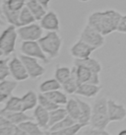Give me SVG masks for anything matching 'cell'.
Wrapping results in <instances>:
<instances>
[{"mask_svg": "<svg viewBox=\"0 0 126 135\" xmlns=\"http://www.w3.org/2000/svg\"><path fill=\"white\" fill-rule=\"evenodd\" d=\"M121 17L122 15L115 10L96 11L88 17L87 24L95 28L105 37L117 31Z\"/></svg>", "mask_w": 126, "mask_h": 135, "instance_id": "cell-1", "label": "cell"}, {"mask_svg": "<svg viewBox=\"0 0 126 135\" xmlns=\"http://www.w3.org/2000/svg\"><path fill=\"white\" fill-rule=\"evenodd\" d=\"M110 120L108 117V100L106 98L101 97L96 99L92 107V116L90 125L91 127L98 129H106Z\"/></svg>", "mask_w": 126, "mask_h": 135, "instance_id": "cell-2", "label": "cell"}, {"mask_svg": "<svg viewBox=\"0 0 126 135\" xmlns=\"http://www.w3.org/2000/svg\"><path fill=\"white\" fill-rule=\"evenodd\" d=\"M40 45L49 59H53L59 55L62 47L63 40L58 32H47L40 38Z\"/></svg>", "mask_w": 126, "mask_h": 135, "instance_id": "cell-3", "label": "cell"}, {"mask_svg": "<svg viewBox=\"0 0 126 135\" xmlns=\"http://www.w3.org/2000/svg\"><path fill=\"white\" fill-rule=\"evenodd\" d=\"M17 28L9 25L0 34V58L10 55L15 51L18 38Z\"/></svg>", "mask_w": 126, "mask_h": 135, "instance_id": "cell-4", "label": "cell"}, {"mask_svg": "<svg viewBox=\"0 0 126 135\" xmlns=\"http://www.w3.org/2000/svg\"><path fill=\"white\" fill-rule=\"evenodd\" d=\"M20 51L24 55L37 58L45 63L49 62V58L42 50L38 41H22V44L20 45Z\"/></svg>", "mask_w": 126, "mask_h": 135, "instance_id": "cell-5", "label": "cell"}, {"mask_svg": "<svg viewBox=\"0 0 126 135\" xmlns=\"http://www.w3.org/2000/svg\"><path fill=\"white\" fill-rule=\"evenodd\" d=\"M80 40L84 41L94 47H96V49L101 47L105 41L104 35L100 34L95 28L91 27L89 24H87L84 27V29L82 30L81 34H80Z\"/></svg>", "mask_w": 126, "mask_h": 135, "instance_id": "cell-6", "label": "cell"}, {"mask_svg": "<svg viewBox=\"0 0 126 135\" xmlns=\"http://www.w3.org/2000/svg\"><path fill=\"white\" fill-rule=\"evenodd\" d=\"M17 33L22 41H40V38L43 36V29L40 24L35 22L30 25L17 28Z\"/></svg>", "mask_w": 126, "mask_h": 135, "instance_id": "cell-7", "label": "cell"}, {"mask_svg": "<svg viewBox=\"0 0 126 135\" xmlns=\"http://www.w3.org/2000/svg\"><path fill=\"white\" fill-rule=\"evenodd\" d=\"M72 70L74 71L75 75L77 77V80L80 84L91 83V84L100 85V73H95L92 70H90L89 68L82 66V65H74L72 67Z\"/></svg>", "mask_w": 126, "mask_h": 135, "instance_id": "cell-8", "label": "cell"}, {"mask_svg": "<svg viewBox=\"0 0 126 135\" xmlns=\"http://www.w3.org/2000/svg\"><path fill=\"white\" fill-rule=\"evenodd\" d=\"M20 58L23 61V63L26 67L28 74L30 76V78L32 79H37L38 77H41L45 74V68L40 63L38 59L37 58H33L31 56H27L24 54H20Z\"/></svg>", "mask_w": 126, "mask_h": 135, "instance_id": "cell-9", "label": "cell"}, {"mask_svg": "<svg viewBox=\"0 0 126 135\" xmlns=\"http://www.w3.org/2000/svg\"><path fill=\"white\" fill-rule=\"evenodd\" d=\"M9 68H10V75L17 82L26 81L27 79L30 78L25 65L19 56H14L11 58V60L9 61Z\"/></svg>", "mask_w": 126, "mask_h": 135, "instance_id": "cell-10", "label": "cell"}, {"mask_svg": "<svg viewBox=\"0 0 126 135\" xmlns=\"http://www.w3.org/2000/svg\"><path fill=\"white\" fill-rule=\"evenodd\" d=\"M96 49V47H94L92 45H90L89 44H87L84 41L79 38V41H77L71 46L70 53L75 59H83V58H87V57L91 56V54Z\"/></svg>", "mask_w": 126, "mask_h": 135, "instance_id": "cell-11", "label": "cell"}, {"mask_svg": "<svg viewBox=\"0 0 126 135\" xmlns=\"http://www.w3.org/2000/svg\"><path fill=\"white\" fill-rule=\"evenodd\" d=\"M108 112L110 122L121 121L126 118V108L113 100H108Z\"/></svg>", "mask_w": 126, "mask_h": 135, "instance_id": "cell-12", "label": "cell"}, {"mask_svg": "<svg viewBox=\"0 0 126 135\" xmlns=\"http://www.w3.org/2000/svg\"><path fill=\"white\" fill-rule=\"evenodd\" d=\"M40 25L47 32H58L60 30V21L56 12L49 10L40 21Z\"/></svg>", "mask_w": 126, "mask_h": 135, "instance_id": "cell-13", "label": "cell"}, {"mask_svg": "<svg viewBox=\"0 0 126 135\" xmlns=\"http://www.w3.org/2000/svg\"><path fill=\"white\" fill-rule=\"evenodd\" d=\"M0 114L5 116L13 125H19L24 121L33 119V117L28 115L25 112H10V110H5V109H0Z\"/></svg>", "mask_w": 126, "mask_h": 135, "instance_id": "cell-14", "label": "cell"}, {"mask_svg": "<svg viewBox=\"0 0 126 135\" xmlns=\"http://www.w3.org/2000/svg\"><path fill=\"white\" fill-rule=\"evenodd\" d=\"M33 119L41 126V129L49 128V112L41 105H37L33 109Z\"/></svg>", "mask_w": 126, "mask_h": 135, "instance_id": "cell-15", "label": "cell"}, {"mask_svg": "<svg viewBox=\"0 0 126 135\" xmlns=\"http://www.w3.org/2000/svg\"><path fill=\"white\" fill-rule=\"evenodd\" d=\"M101 90L100 85L91 84V83H83L80 84L76 94L85 98H95L96 97Z\"/></svg>", "mask_w": 126, "mask_h": 135, "instance_id": "cell-16", "label": "cell"}, {"mask_svg": "<svg viewBox=\"0 0 126 135\" xmlns=\"http://www.w3.org/2000/svg\"><path fill=\"white\" fill-rule=\"evenodd\" d=\"M18 86V83L15 80H4L0 82V104L7 101L12 96L13 91Z\"/></svg>", "mask_w": 126, "mask_h": 135, "instance_id": "cell-17", "label": "cell"}, {"mask_svg": "<svg viewBox=\"0 0 126 135\" xmlns=\"http://www.w3.org/2000/svg\"><path fill=\"white\" fill-rule=\"evenodd\" d=\"M77 100L79 102L80 105V117H79L78 122L83 124L84 126H88L90 125V121H91V116H92V107L87 103L78 99Z\"/></svg>", "mask_w": 126, "mask_h": 135, "instance_id": "cell-18", "label": "cell"}, {"mask_svg": "<svg viewBox=\"0 0 126 135\" xmlns=\"http://www.w3.org/2000/svg\"><path fill=\"white\" fill-rule=\"evenodd\" d=\"M21 98L23 102V112L25 113L31 109H35L38 105V95L36 94L33 91H28Z\"/></svg>", "mask_w": 126, "mask_h": 135, "instance_id": "cell-19", "label": "cell"}, {"mask_svg": "<svg viewBox=\"0 0 126 135\" xmlns=\"http://www.w3.org/2000/svg\"><path fill=\"white\" fill-rule=\"evenodd\" d=\"M26 6L29 9L30 11L32 12V14L33 15V17L36 18L37 21H41V19L43 17V16L46 14L47 12V8H45L41 3H40L37 0H30V1H27Z\"/></svg>", "mask_w": 126, "mask_h": 135, "instance_id": "cell-20", "label": "cell"}, {"mask_svg": "<svg viewBox=\"0 0 126 135\" xmlns=\"http://www.w3.org/2000/svg\"><path fill=\"white\" fill-rule=\"evenodd\" d=\"M74 65H82L85 67L89 68L90 70H92L95 73H100L101 72V64L96 59L93 57H87V58H83V59H75Z\"/></svg>", "mask_w": 126, "mask_h": 135, "instance_id": "cell-21", "label": "cell"}, {"mask_svg": "<svg viewBox=\"0 0 126 135\" xmlns=\"http://www.w3.org/2000/svg\"><path fill=\"white\" fill-rule=\"evenodd\" d=\"M65 109H66L68 115L71 116L73 119H75L78 122L79 117H80V105H79L77 98L69 99L67 104L65 105Z\"/></svg>", "mask_w": 126, "mask_h": 135, "instance_id": "cell-22", "label": "cell"}, {"mask_svg": "<svg viewBox=\"0 0 126 135\" xmlns=\"http://www.w3.org/2000/svg\"><path fill=\"white\" fill-rule=\"evenodd\" d=\"M61 88H62V85L55 78H51L42 81L38 86V90L41 93L45 94V93H49L52 91L60 90Z\"/></svg>", "mask_w": 126, "mask_h": 135, "instance_id": "cell-23", "label": "cell"}, {"mask_svg": "<svg viewBox=\"0 0 126 135\" xmlns=\"http://www.w3.org/2000/svg\"><path fill=\"white\" fill-rule=\"evenodd\" d=\"M27 0H4L2 1L1 8L8 11L20 13V11L26 6Z\"/></svg>", "mask_w": 126, "mask_h": 135, "instance_id": "cell-24", "label": "cell"}, {"mask_svg": "<svg viewBox=\"0 0 126 135\" xmlns=\"http://www.w3.org/2000/svg\"><path fill=\"white\" fill-rule=\"evenodd\" d=\"M18 126H20L29 135H43V132H42L41 126L37 122L33 121V119L24 121L21 124H19Z\"/></svg>", "mask_w": 126, "mask_h": 135, "instance_id": "cell-25", "label": "cell"}, {"mask_svg": "<svg viewBox=\"0 0 126 135\" xmlns=\"http://www.w3.org/2000/svg\"><path fill=\"white\" fill-rule=\"evenodd\" d=\"M79 86H80V83L77 80V77L75 75L74 71L72 70V75H71V77L62 84L63 91L68 95L76 94Z\"/></svg>", "mask_w": 126, "mask_h": 135, "instance_id": "cell-26", "label": "cell"}, {"mask_svg": "<svg viewBox=\"0 0 126 135\" xmlns=\"http://www.w3.org/2000/svg\"><path fill=\"white\" fill-rule=\"evenodd\" d=\"M3 109L10 112H23V102L22 98L17 96H11L8 99Z\"/></svg>", "mask_w": 126, "mask_h": 135, "instance_id": "cell-27", "label": "cell"}, {"mask_svg": "<svg viewBox=\"0 0 126 135\" xmlns=\"http://www.w3.org/2000/svg\"><path fill=\"white\" fill-rule=\"evenodd\" d=\"M72 75V68H69L67 66H60L58 65L55 68L54 71V78L62 85L63 83L67 81Z\"/></svg>", "mask_w": 126, "mask_h": 135, "instance_id": "cell-28", "label": "cell"}, {"mask_svg": "<svg viewBox=\"0 0 126 135\" xmlns=\"http://www.w3.org/2000/svg\"><path fill=\"white\" fill-rule=\"evenodd\" d=\"M45 96L47 98H49L52 102H54L56 105H65L68 102V98H67V95L65 92H61L60 90H56V91H52V92H49V93H45Z\"/></svg>", "mask_w": 126, "mask_h": 135, "instance_id": "cell-29", "label": "cell"}, {"mask_svg": "<svg viewBox=\"0 0 126 135\" xmlns=\"http://www.w3.org/2000/svg\"><path fill=\"white\" fill-rule=\"evenodd\" d=\"M67 115H68V113L66 112V109L62 108V107H59L58 109L49 112V127H51L52 125L59 122L60 120L65 118Z\"/></svg>", "mask_w": 126, "mask_h": 135, "instance_id": "cell-30", "label": "cell"}, {"mask_svg": "<svg viewBox=\"0 0 126 135\" xmlns=\"http://www.w3.org/2000/svg\"><path fill=\"white\" fill-rule=\"evenodd\" d=\"M37 21L36 18L33 17V15L32 14V12L30 11V9L25 6L22 10L19 13V23H20V27L26 26V25H30L33 24Z\"/></svg>", "mask_w": 126, "mask_h": 135, "instance_id": "cell-31", "label": "cell"}, {"mask_svg": "<svg viewBox=\"0 0 126 135\" xmlns=\"http://www.w3.org/2000/svg\"><path fill=\"white\" fill-rule=\"evenodd\" d=\"M85 127L83 124L77 123L73 124L72 126H69V127L63 128V129H60V130H57V131H52L49 132V135H76L77 133L81 131V129Z\"/></svg>", "mask_w": 126, "mask_h": 135, "instance_id": "cell-32", "label": "cell"}, {"mask_svg": "<svg viewBox=\"0 0 126 135\" xmlns=\"http://www.w3.org/2000/svg\"><path fill=\"white\" fill-rule=\"evenodd\" d=\"M75 123H77V121H76L75 119H73L71 116L67 115L65 118H63L62 120H60L59 122H57V123H55L54 125H52L51 127H49L48 131L49 132L57 131V130H60V129H63V128L72 126V125Z\"/></svg>", "mask_w": 126, "mask_h": 135, "instance_id": "cell-33", "label": "cell"}, {"mask_svg": "<svg viewBox=\"0 0 126 135\" xmlns=\"http://www.w3.org/2000/svg\"><path fill=\"white\" fill-rule=\"evenodd\" d=\"M38 105H41L42 108H45V109H47L48 112H51V110H54V109H58L60 105H56L54 102H52L49 98H47L45 94H41L38 95Z\"/></svg>", "mask_w": 126, "mask_h": 135, "instance_id": "cell-34", "label": "cell"}, {"mask_svg": "<svg viewBox=\"0 0 126 135\" xmlns=\"http://www.w3.org/2000/svg\"><path fill=\"white\" fill-rule=\"evenodd\" d=\"M2 10V14H3L4 18L6 20V22H8L12 26H15L16 28L20 27V23H19V13H15V12L8 11L6 9L1 8Z\"/></svg>", "mask_w": 126, "mask_h": 135, "instance_id": "cell-35", "label": "cell"}, {"mask_svg": "<svg viewBox=\"0 0 126 135\" xmlns=\"http://www.w3.org/2000/svg\"><path fill=\"white\" fill-rule=\"evenodd\" d=\"M10 75V68L9 62L6 58H0V82L7 79Z\"/></svg>", "mask_w": 126, "mask_h": 135, "instance_id": "cell-36", "label": "cell"}, {"mask_svg": "<svg viewBox=\"0 0 126 135\" xmlns=\"http://www.w3.org/2000/svg\"><path fill=\"white\" fill-rule=\"evenodd\" d=\"M81 135H111L105 129H98V128L90 127L86 128L85 130L82 131Z\"/></svg>", "mask_w": 126, "mask_h": 135, "instance_id": "cell-37", "label": "cell"}, {"mask_svg": "<svg viewBox=\"0 0 126 135\" xmlns=\"http://www.w3.org/2000/svg\"><path fill=\"white\" fill-rule=\"evenodd\" d=\"M15 127L16 125H13V124L0 127V135H14Z\"/></svg>", "mask_w": 126, "mask_h": 135, "instance_id": "cell-38", "label": "cell"}, {"mask_svg": "<svg viewBox=\"0 0 126 135\" xmlns=\"http://www.w3.org/2000/svg\"><path fill=\"white\" fill-rule=\"evenodd\" d=\"M117 32L122 33V34H126V15H123L120 21H119Z\"/></svg>", "mask_w": 126, "mask_h": 135, "instance_id": "cell-39", "label": "cell"}, {"mask_svg": "<svg viewBox=\"0 0 126 135\" xmlns=\"http://www.w3.org/2000/svg\"><path fill=\"white\" fill-rule=\"evenodd\" d=\"M11 122L9 120L3 116L2 114H0V127H3V126H7V125H11Z\"/></svg>", "mask_w": 126, "mask_h": 135, "instance_id": "cell-40", "label": "cell"}, {"mask_svg": "<svg viewBox=\"0 0 126 135\" xmlns=\"http://www.w3.org/2000/svg\"><path fill=\"white\" fill-rule=\"evenodd\" d=\"M14 135H29L27 132H25L23 130L22 128L18 126V125H16L15 127V132H14Z\"/></svg>", "mask_w": 126, "mask_h": 135, "instance_id": "cell-41", "label": "cell"}, {"mask_svg": "<svg viewBox=\"0 0 126 135\" xmlns=\"http://www.w3.org/2000/svg\"><path fill=\"white\" fill-rule=\"evenodd\" d=\"M6 25V20L4 18L3 14H2V11L0 10V27H3Z\"/></svg>", "mask_w": 126, "mask_h": 135, "instance_id": "cell-42", "label": "cell"}, {"mask_svg": "<svg viewBox=\"0 0 126 135\" xmlns=\"http://www.w3.org/2000/svg\"><path fill=\"white\" fill-rule=\"evenodd\" d=\"M40 3H41L43 6H45V8H47L48 7V5H49V3H50V1L51 0H37Z\"/></svg>", "mask_w": 126, "mask_h": 135, "instance_id": "cell-43", "label": "cell"}, {"mask_svg": "<svg viewBox=\"0 0 126 135\" xmlns=\"http://www.w3.org/2000/svg\"><path fill=\"white\" fill-rule=\"evenodd\" d=\"M117 135H126V129H123V130H120L118 132V134Z\"/></svg>", "mask_w": 126, "mask_h": 135, "instance_id": "cell-44", "label": "cell"}, {"mask_svg": "<svg viewBox=\"0 0 126 135\" xmlns=\"http://www.w3.org/2000/svg\"><path fill=\"white\" fill-rule=\"evenodd\" d=\"M79 1H81V2H88L90 0H79Z\"/></svg>", "mask_w": 126, "mask_h": 135, "instance_id": "cell-45", "label": "cell"}, {"mask_svg": "<svg viewBox=\"0 0 126 135\" xmlns=\"http://www.w3.org/2000/svg\"><path fill=\"white\" fill-rule=\"evenodd\" d=\"M1 4H2V2L0 1V10H1ZM1 11H2V10H1Z\"/></svg>", "mask_w": 126, "mask_h": 135, "instance_id": "cell-46", "label": "cell"}, {"mask_svg": "<svg viewBox=\"0 0 126 135\" xmlns=\"http://www.w3.org/2000/svg\"><path fill=\"white\" fill-rule=\"evenodd\" d=\"M0 1H1V2H2V0H0Z\"/></svg>", "mask_w": 126, "mask_h": 135, "instance_id": "cell-47", "label": "cell"}, {"mask_svg": "<svg viewBox=\"0 0 126 135\" xmlns=\"http://www.w3.org/2000/svg\"><path fill=\"white\" fill-rule=\"evenodd\" d=\"M2 1H4V0H2Z\"/></svg>", "mask_w": 126, "mask_h": 135, "instance_id": "cell-48", "label": "cell"}, {"mask_svg": "<svg viewBox=\"0 0 126 135\" xmlns=\"http://www.w3.org/2000/svg\"><path fill=\"white\" fill-rule=\"evenodd\" d=\"M0 28H1V27H0Z\"/></svg>", "mask_w": 126, "mask_h": 135, "instance_id": "cell-49", "label": "cell"}]
</instances>
